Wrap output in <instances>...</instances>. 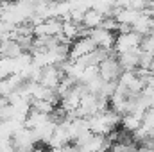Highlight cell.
Wrapping results in <instances>:
<instances>
[{
  "label": "cell",
  "instance_id": "cell-13",
  "mask_svg": "<svg viewBox=\"0 0 154 152\" xmlns=\"http://www.w3.org/2000/svg\"><path fill=\"white\" fill-rule=\"evenodd\" d=\"M152 59H154V54H151V52H142V54H140V68L151 70Z\"/></svg>",
  "mask_w": 154,
  "mask_h": 152
},
{
  "label": "cell",
  "instance_id": "cell-14",
  "mask_svg": "<svg viewBox=\"0 0 154 152\" xmlns=\"http://www.w3.org/2000/svg\"><path fill=\"white\" fill-rule=\"evenodd\" d=\"M134 152H154V149H151V147H136Z\"/></svg>",
  "mask_w": 154,
  "mask_h": 152
},
{
  "label": "cell",
  "instance_id": "cell-15",
  "mask_svg": "<svg viewBox=\"0 0 154 152\" xmlns=\"http://www.w3.org/2000/svg\"><path fill=\"white\" fill-rule=\"evenodd\" d=\"M48 152H65V147L63 149H48Z\"/></svg>",
  "mask_w": 154,
  "mask_h": 152
},
{
  "label": "cell",
  "instance_id": "cell-16",
  "mask_svg": "<svg viewBox=\"0 0 154 152\" xmlns=\"http://www.w3.org/2000/svg\"><path fill=\"white\" fill-rule=\"evenodd\" d=\"M31 152H45V150H43V149H39V147H36L34 150H31Z\"/></svg>",
  "mask_w": 154,
  "mask_h": 152
},
{
  "label": "cell",
  "instance_id": "cell-10",
  "mask_svg": "<svg viewBox=\"0 0 154 152\" xmlns=\"http://www.w3.org/2000/svg\"><path fill=\"white\" fill-rule=\"evenodd\" d=\"M120 125H122V131H125V132H136L140 127H142V120L140 118H136L134 114H124L122 116V122H120Z\"/></svg>",
  "mask_w": 154,
  "mask_h": 152
},
{
  "label": "cell",
  "instance_id": "cell-4",
  "mask_svg": "<svg viewBox=\"0 0 154 152\" xmlns=\"http://www.w3.org/2000/svg\"><path fill=\"white\" fill-rule=\"evenodd\" d=\"M90 38L93 39L97 48H104V50H113L115 48L116 36H115V32H111V31H106V29L99 27V29L90 31Z\"/></svg>",
  "mask_w": 154,
  "mask_h": 152
},
{
  "label": "cell",
  "instance_id": "cell-12",
  "mask_svg": "<svg viewBox=\"0 0 154 152\" xmlns=\"http://www.w3.org/2000/svg\"><path fill=\"white\" fill-rule=\"evenodd\" d=\"M142 127H143L145 131H149V132L154 131V108H151L147 113L143 114V118H142Z\"/></svg>",
  "mask_w": 154,
  "mask_h": 152
},
{
  "label": "cell",
  "instance_id": "cell-1",
  "mask_svg": "<svg viewBox=\"0 0 154 152\" xmlns=\"http://www.w3.org/2000/svg\"><path fill=\"white\" fill-rule=\"evenodd\" d=\"M99 72H100V79H102L104 82H118L120 75L124 74V70H122V66H120L116 56L108 57V59L99 66Z\"/></svg>",
  "mask_w": 154,
  "mask_h": 152
},
{
  "label": "cell",
  "instance_id": "cell-2",
  "mask_svg": "<svg viewBox=\"0 0 154 152\" xmlns=\"http://www.w3.org/2000/svg\"><path fill=\"white\" fill-rule=\"evenodd\" d=\"M59 34H63V20L59 18H48L41 25L34 27V38H41V36L57 38Z\"/></svg>",
  "mask_w": 154,
  "mask_h": 152
},
{
  "label": "cell",
  "instance_id": "cell-11",
  "mask_svg": "<svg viewBox=\"0 0 154 152\" xmlns=\"http://www.w3.org/2000/svg\"><path fill=\"white\" fill-rule=\"evenodd\" d=\"M31 104H32V111H38L43 114H52L56 109V106L47 100H31Z\"/></svg>",
  "mask_w": 154,
  "mask_h": 152
},
{
  "label": "cell",
  "instance_id": "cell-8",
  "mask_svg": "<svg viewBox=\"0 0 154 152\" xmlns=\"http://www.w3.org/2000/svg\"><path fill=\"white\" fill-rule=\"evenodd\" d=\"M133 31H134L136 34H140L142 38L151 36V34L154 32V16H151V14H143V13H142V16L138 18V22L133 25Z\"/></svg>",
  "mask_w": 154,
  "mask_h": 152
},
{
  "label": "cell",
  "instance_id": "cell-6",
  "mask_svg": "<svg viewBox=\"0 0 154 152\" xmlns=\"http://www.w3.org/2000/svg\"><path fill=\"white\" fill-rule=\"evenodd\" d=\"M65 74L61 72L59 66H47L41 70V77H39V84L48 88V90H57V86L61 84Z\"/></svg>",
  "mask_w": 154,
  "mask_h": 152
},
{
  "label": "cell",
  "instance_id": "cell-5",
  "mask_svg": "<svg viewBox=\"0 0 154 152\" xmlns=\"http://www.w3.org/2000/svg\"><path fill=\"white\" fill-rule=\"evenodd\" d=\"M95 48H97V45L93 43V39L90 38V36L81 38V39H77V41H74V43H72L68 59H70V61H77V59H81V57H84V56L91 54Z\"/></svg>",
  "mask_w": 154,
  "mask_h": 152
},
{
  "label": "cell",
  "instance_id": "cell-3",
  "mask_svg": "<svg viewBox=\"0 0 154 152\" xmlns=\"http://www.w3.org/2000/svg\"><path fill=\"white\" fill-rule=\"evenodd\" d=\"M142 36L136 34L134 31L129 32V34H118L116 36V43H115V50L116 56L118 54H124V52H129V50H134V48H140L142 45Z\"/></svg>",
  "mask_w": 154,
  "mask_h": 152
},
{
  "label": "cell",
  "instance_id": "cell-9",
  "mask_svg": "<svg viewBox=\"0 0 154 152\" xmlns=\"http://www.w3.org/2000/svg\"><path fill=\"white\" fill-rule=\"evenodd\" d=\"M102 22H104V16L93 9L86 11L84 13V18H82V27H86L88 31H93V29H99L102 27Z\"/></svg>",
  "mask_w": 154,
  "mask_h": 152
},
{
  "label": "cell",
  "instance_id": "cell-7",
  "mask_svg": "<svg viewBox=\"0 0 154 152\" xmlns=\"http://www.w3.org/2000/svg\"><path fill=\"white\" fill-rule=\"evenodd\" d=\"M140 54H142L140 48H134V50L118 54L116 59H118L122 70H124V72H134V70H138V68H140Z\"/></svg>",
  "mask_w": 154,
  "mask_h": 152
}]
</instances>
